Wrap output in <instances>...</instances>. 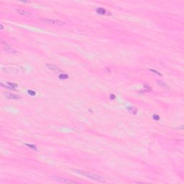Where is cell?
I'll list each match as a JSON object with an SVG mask.
<instances>
[{"mask_svg":"<svg viewBox=\"0 0 184 184\" xmlns=\"http://www.w3.org/2000/svg\"><path fill=\"white\" fill-rule=\"evenodd\" d=\"M73 171L77 174L81 175L84 177H86V178H88L89 179H92L93 181H95L96 182L102 183V184L106 183L105 179L103 177H101V176L98 175V174L93 173L92 172H89V171H85V170H78V169H74Z\"/></svg>","mask_w":184,"mask_h":184,"instance_id":"obj_1","label":"cell"},{"mask_svg":"<svg viewBox=\"0 0 184 184\" xmlns=\"http://www.w3.org/2000/svg\"><path fill=\"white\" fill-rule=\"evenodd\" d=\"M1 71L7 73H20L25 71V68L21 66H7L1 67Z\"/></svg>","mask_w":184,"mask_h":184,"instance_id":"obj_2","label":"cell"},{"mask_svg":"<svg viewBox=\"0 0 184 184\" xmlns=\"http://www.w3.org/2000/svg\"><path fill=\"white\" fill-rule=\"evenodd\" d=\"M42 22L44 23H47V24H50V25H59L62 26L65 24V22L58 20H53V19H48V18H45V19H41L40 20Z\"/></svg>","mask_w":184,"mask_h":184,"instance_id":"obj_3","label":"cell"},{"mask_svg":"<svg viewBox=\"0 0 184 184\" xmlns=\"http://www.w3.org/2000/svg\"><path fill=\"white\" fill-rule=\"evenodd\" d=\"M52 180L59 182V183H63V184H69V183H73V184H77L76 181H71L69 180L68 178H61V177H58V176H51L50 178Z\"/></svg>","mask_w":184,"mask_h":184,"instance_id":"obj_4","label":"cell"},{"mask_svg":"<svg viewBox=\"0 0 184 184\" xmlns=\"http://www.w3.org/2000/svg\"><path fill=\"white\" fill-rule=\"evenodd\" d=\"M1 45H2V46H3V48H4V49L6 52L10 53H12V54H16L17 53V51L15 50H14L7 42H5L4 40H1Z\"/></svg>","mask_w":184,"mask_h":184,"instance_id":"obj_5","label":"cell"},{"mask_svg":"<svg viewBox=\"0 0 184 184\" xmlns=\"http://www.w3.org/2000/svg\"><path fill=\"white\" fill-rule=\"evenodd\" d=\"M46 67H47L49 70H50V71H54V72H56V73H61L62 72L61 68H59V67H58L57 65H54V64L48 63V64H46Z\"/></svg>","mask_w":184,"mask_h":184,"instance_id":"obj_6","label":"cell"},{"mask_svg":"<svg viewBox=\"0 0 184 184\" xmlns=\"http://www.w3.org/2000/svg\"><path fill=\"white\" fill-rule=\"evenodd\" d=\"M5 96L7 99H12V100H17V99H20L21 96L17 95V94H14V93H4Z\"/></svg>","mask_w":184,"mask_h":184,"instance_id":"obj_7","label":"cell"},{"mask_svg":"<svg viewBox=\"0 0 184 184\" xmlns=\"http://www.w3.org/2000/svg\"><path fill=\"white\" fill-rule=\"evenodd\" d=\"M1 86L9 89H11V90H14L17 87V84H14V83H10V82H7L6 84H4L3 83H1Z\"/></svg>","mask_w":184,"mask_h":184,"instance_id":"obj_8","label":"cell"},{"mask_svg":"<svg viewBox=\"0 0 184 184\" xmlns=\"http://www.w3.org/2000/svg\"><path fill=\"white\" fill-rule=\"evenodd\" d=\"M17 13H19L21 15H23V16H26V17H29V16H31L32 14H31L30 12H28L26 10H24V9H18L16 10Z\"/></svg>","mask_w":184,"mask_h":184,"instance_id":"obj_9","label":"cell"},{"mask_svg":"<svg viewBox=\"0 0 184 184\" xmlns=\"http://www.w3.org/2000/svg\"><path fill=\"white\" fill-rule=\"evenodd\" d=\"M96 12L99 14H101V15H106V14H109L110 13H109L108 11H106L105 9L102 8V7H99L96 9Z\"/></svg>","mask_w":184,"mask_h":184,"instance_id":"obj_10","label":"cell"},{"mask_svg":"<svg viewBox=\"0 0 184 184\" xmlns=\"http://www.w3.org/2000/svg\"><path fill=\"white\" fill-rule=\"evenodd\" d=\"M127 110L129 113H131V114H132L134 115L137 114V109L135 107H133V106H127Z\"/></svg>","mask_w":184,"mask_h":184,"instance_id":"obj_11","label":"cell"},{"mask_svg":"<svg viewBox=\"0 0 184 184\" xmlns=\"http://www.w3.org/2000/svg\"><path fill=\"white\" fill-rule=\"evenodd\" d=\"M157 84L159 86L162 87V88H164V89H168V86L165 83L163 82V81H160V80H157Z\"/></svg>","mask_w":184,"mask_h":184,"instance_id":"obj_12","label":"cell"},{"mask_svg":"<svg viewBox=\"0 0 184 184\" xmlns=\"http://www.w3.org/2000/svg\"><path fill=\"white\" fill-rule=\"evenodd\" d=\"M25 145H26L27 147L31 148L32 150H35L37 151V148L35 145H32V144H28V143H25Z\"/></svg>","mask_w":184,"mask_h":184,"instance_id":"obj_13","label":"cell"},{"mask_svg":"<svg viewBox=\"0 0 184 184\" xmlns=\"http://www.w3.org/2000/svg\"><path fill=\"white\" fill-rule=\"evenodd\" d=\"M58 78L61 80H65V79H67L68 78V75L66 74V73H61L58 76Z\"/></svg>","mask_w":184,"mask_h":184,"instance_id":"obj_14","label":"cell"},{"mask_svg":"<svg viewBox=\"0 0 184 184\" xmlns=\"http://www.w3.org/2000/svg\"><path fill=\"white\" fill-rule=\"evenodd\" d=\"M153 119L154 120H155V121H159L160 120V116L158 115V114H153Z\"/></svg>","mask_w":184,"mask_h":184,"instance_id":"obj_15","label":"cell"},{"mask_svg":"<svg viewBox=\"0 0 184 184\" xmlns=\"http://www.w3.org/2000/svg\"><path fill=\"white\" fill-rule=\"evenodd\" d=\"M149 71H150L153 72V73H155L157 74V75H158V76H162V74H161L160 72H158V71H155V70H153V69H152V68H150V69H149Z\"/></svg>","mask_w":184,"mask_h":184,"instance_id":"obj_16","label":"cell"},{"mask_svg":"<svg viewBox=\"0 0 184 184\" xmlns=\"http://www.w3.org/2000/svg\"><path fill=\"white\" fill-rule=\"evenodd\" d=\"M28 94L30 95V96H35V94H36L35 92H34V91H32V90H28Z\"/></svg>","mask_w":184,"mask_h":184,"instance_id":"obj_17","label":"cell"},{"mask_svg":"<svg viewBox=\"0 0 184 184\" xmlns=\"http://www.w3.org/2000/svg\"><path fill=\"white\" fill-rule=\"evenodd\" d=\"M110 99H112V100H114V99H115V98H116V96H115V95L114 94H113V93H112V94H110Z\"/></svg>","mask_w":184,"mask_h":184,"instance_id":"obj_18","label":"cell"}]
</instances>
